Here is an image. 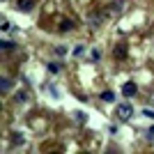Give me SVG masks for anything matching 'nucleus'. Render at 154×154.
Wrapping results in <instances>:
<instances>
[{
  "label": "nucleus",
  "instance_id": "9b49d317",
  "mask_svg": "<svg viewBox=\"0 0 154 154\" xmlns=\"http://www.w3.org/2000/svg\"><path fill=\"white\" fill-rule=\"evenodd\" d=\"M122 7H124V0H115V2L110 5V9H113V12H117V9H122Z\"/></svg>",
  "mask_w": 154,
  "mask_h": 154
},
{
  "label": "nucleus",
  "instance_id": "f257e3e1",
  "mask_svg": "<svg viewBox=\"0 0 154 154\" xmlns=\"http://www.w3.org/2000/svg\"><path fill=\"white\" fill-rule=\"evenodd\" d=\"M115 113H117L120 120H131V117H134V106H131V103H120Z\"/></svg>",
  "mask_w": 154,
  "mask_h": 154
},
{
  "label": "nucleus",
  "instance_id": "20e7f679",
  "mask_svg": "<svg viewBox=\"0 0 154 154\" xmlns=\"http://www.w3.org/2000/svg\"><path fill=\"white\" fill-rule=\"evenodd\" d=\"M113 55H115V60H124L127 58V46H115V51H113Z\"/></svg>",
  "mask_w": 154,
  "mask_h": 154
},
{
  "label": "nucleus",
  "instance_id": "6ab92c4d",
  "mask_svg": "<svg viewBox=\"0 0 154 154\" xmlns=\"http://www.w3.org/2000/svg\"><path fill=\"white\" fill-rule=\"evenodd\" d=\"M147 138H154V127H149V131H147Z\"/></svg>",
  "mask_w": 154,
  "mask_h": 154
},
{
  "label": "nucleus",
  "instance_id": "a211bd4d",
  "mask_svg": "<svg viewBox=\"0 0 154 154\" xmlns=\"http://www.w3.org/2000/svg\"><path fill=\"white\" fill-rule=\"evenodd\" d=\"M14 140H16V143L21 145V143H23V136H21V134H14Z\"/></svg>",
  "mask_w": 154,
  "mask_h": 154
},
{
  "label": "nucleus",
  "instance_id": "f8f14e48",
  "mask_svg": "<svg viewBox=\"0 0 154 154\" xmlns=\"http://www.w3.org/2000/svg\"><path fill=\"white\" fill-rule=\"evenodd\" d=\"M64 53H67V46H55V55L58 58H64Z\"/></svg>",
  "mask_w": 154,
  "mask_h": 154
},
{
  "label": "nucleus",
  "instance_id": "4468645a",
  "mask_svg": "<svg viewBox=\"0 0 154 154\" xmlns=\"http://www.w3.org/2000/svg\"><path fill=\"white\" fill-rule=\"evenodd\" d=\"M143 115H145V117H152V120H154V110H152V108H145V110H143Z\"/></svg>",
  "mask_w": 154,
  "mask_h": 154
},
{
  "label": "nucleus",
  "instance_id": "39448f33",
  "mask_svg": "<svg viewBox=\"0 0 154 154\" xmlns=\"http://www.w3.org/2000/svg\"><path fill=\"white\" fill-rule=\"evenodd\" d=\"M101 101H106V103H110V101H115V92H110V90L101 92Z\"/></svg>",
  "mask_w": 154,
  "mask_h": 154
},
{
  "label": "nucleus",
  "instance_id": "9d476101",
  "mask_svg": "<svg viewBox=\"0 0 154 154\" xmlns=\"http://www.w3.org/2000/svg\"><path fill=\"white\" fill-rule=\"evenodd\" d=\"M48 71H51V74H60V64L58 62H48Z\"/></svg>",
  "mask_w": 154,
  "mask_h": 154
},
{
  "label": "nucleus",
  "instance_id": "423d86ee",
  "mask_svg": "<svg viewBox=\"0 0 154 154\" xmlns=\"http://www.w3.org/2000/svg\"><path fill=\"white\" fill-rule=\"evenodd\" d=\"M71 28H74V21H69V19L60 21V32H64V30H71Z\"/></svg>",
  "mask_w": 154,
  "mask_h": 154
},
{
  "label": "nucleus",
  "instance_id": "1a4fd4ad",
  "mask_svg": "<svg viewBox=\"0 0 154 154\" xmlns=\"http://www.w3.org/2000/svg\"><path fill=\"white\" fill-rule=\"evenodd\" d=\"M74 55H76V58H83V55H85V46L78 44L76 48H74Z\"/></svg>",
  "mask_w": 154,
  "mask_h": 154
},
{
  "label": "nucleus",
  "instance_id": "dca6fc26",
  "mask_svg": "<svg viewBox=\"0 0 154 154\" xmlns=\"http://www.w3.org/2000/svg\"><path fill=\"white\" fill-rule=\"evenodd\" d=\"M76 120H81V122H85L88 117H85V113H81V110H78V113H76Z\"/></svg>",
  "mask_w": 154,
  "mask_h": 154
},
{
  "label": "nucleus",
  "instance_id": "f03ea898",
  "mask_svg": "<svg viewBox=\"0 0 154 154\" xmlns=\"http://www.w3.org/2000/svg\"><path fill=\"white\" fill-rule=\"evenodd\" d=\"M136 90H138V85H136L134 81H127V83L122 85V94H124V97H134Z\"/></svg>",
  "mask_w": 154,
  "mask_h": 154
},
{
  "label": "nucleus",
  "instance_id": "f3484780",
  "mask_svg": "<svg viewBox=\"0 0 154 154\" xmlns=\"http://www.w3.org/2000/svg\"><path fill=\"white\" fill-rule=\"evenodd\" d=\"M48 90H51V94L55 97V99H58V97H60V94H58V90H55V88H53V85H48Z\"/></svg>",
  "mask_w": 154,
  "mask_h": 154
},
{
  "label": "nucleus",
  "instance_id": "0eeeda50",
  "mask_svg": "<svg viewBox=\"0 0 154 154\" xmlns=\"http://www.w3.org/2000/svg\"><path fill=\"white\" fill-rule=\"evenodd\" d=\"M2 51H14V48H16V44H14V42H7V39H2Z\"/></svg>",
  "mask_w": 154,
  "mask_h": 154
},
{
  "label": "nucleus",
  "instance_id": "2eb2a0df",
  "mask_svg": "<svg viewBox=\"0 0 154 154\" xmlns=\"http://www.w3.org/2000/svg\"><path fill=\"white\" fill-rule=\"evenodd\" d=\"M16 99H19V101H26L28 94H26V92H19V94H16Z\"/></svg>",
  "mask_w": 154,
  "mask_h": 154
},
{
  "label": "nucleus",
  "instance_id": "6e6552de",
  "mask_svg": "<svg viewBox=\"0 0 154 154\" xmlns=\"http://www.w3.org/2000/svg\"><path fill=\"white\" fill-rule=\"evenodd\" d=\"M0 88H2V92H9V90H12V81L2 78V81H0Z\"/></svg>",
  "mask_w": 154,
  "mask_h": 154
},
{
  "label": "nucleus",
  "instance_id": "7ed1b4c3",
  "mask_svg": "<svg viewBox=\"0 0 154 154\" xmlns=\"http://www.w3.org/2000/svg\"><path fill=\"white\" fill-rule=\"evenodd\" d=\"M32 5H35V0H19V2H16V7H19L21 12H30Z\"/></svg>",
  "mask_w": 154,
  "mask_h": 154
},
{
  "label": "nucleus",
  "instance_id": "ddd939ff",
  "mask_svg": "<svg viewBox=\"0 0 154 154\" xmlns=\"http://www.w3.org/2000/svg\"><path fill=\"white\" fill-rule=\"evenodd\" d=\"M92 60H94V62H97V60H101V51H99V48L92 51Z\"/></svg>",
  "mask_w": 154,
  "mask_h": 154
}]
</instances>
